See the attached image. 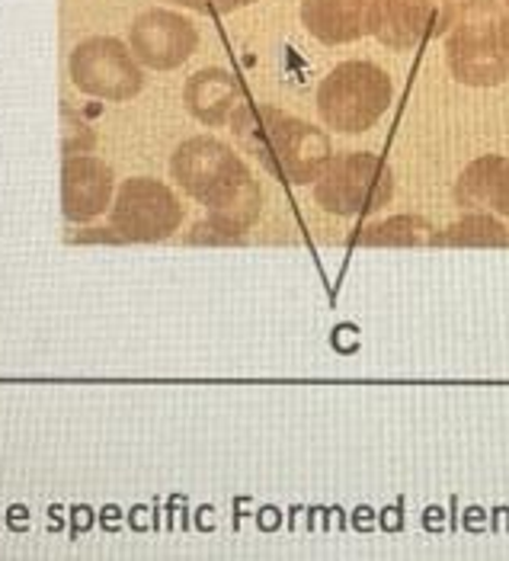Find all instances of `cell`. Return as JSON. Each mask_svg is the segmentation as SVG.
<instances>
[{
    "label": "cell",
    "mask_w": 509,
    "mask_h": 561,
    "mask_svg": "<svg viewBox=\"0 0 509 561\" xmlns=\"http://www.w3.org/2000/svg\"><path fill=\"white\" fill-rule=\"evenodd\" d=\"M176 183L209 209L189 241L206 244H238L259 216V186L247 173L244 161L215 138H189L176 148L173 161Z\"/></svg>",
    "instance_id": "obj_1"
},
{
    "label": "cell",
    "mask_w": 509,
    "mask_h": 561,
    "mask_svg": "<svg viewBox=\"0 0 509 561\" xmlns=\"http://www.w3.org/2000/svg\"><path fill=\"white\" fill-rule=\"evenodd\" d=\"M231 129L263 171L286 183H314L331 164V138L279 106L244 103L234 110Z\"/></svg>",
    "instance_id": "obj_2"
},
{
    "label": "cell",
    "mask_w": 509,
    "mask_h": 561,
    "mask_svg": "<svg viewBox=\"0 0 509 561\" xmlns=\"http://www.w3.org/2000/svg\"><path fill=\"white\" fill-rule=\"evenodd\" d=\"M507 10L500 0H462L449 33L446 58L467 87H494L509 78Z\"/></svg>",
    "instance_id": "obj_3"
},
{
    "label": "cell",
    "mask_w": 509,
    "mask_h": 561,
    "mask_svg": "<svg viewBox=\"0 0 509 561\" xmlns=\"http://www.w3.org/2000/svg\"><path fill=\"white\" fill-rule=\"evenodd\" d=\"M394 87L372 61H343L317 87V113L331 129L356 135L372 129L391 106Z\"/></svg>",
    "instance_id": "obj_4"
},
{
    "label": "cell",
    "mask_w": 509,
    "mask_h": 561,
    "mask_svg": "<svg viewBox=\"0 0 509 561\" xmlns=\"http://www.w3.org/2000/svg\"><path fill=\"white\" fill-rule=\"evenodd\" d=\"M394 176L379 154L356 151L331 158L324 173L314 180V203L334 216H372L391 203Z\"/></svg>",
    "instance_id": "obj_5"
},
{
    "label": "cell",
    "mask_w": 509,
    "mask_h": 561,
    "mask_svg": "<svg viewBox=\"0 0 509 561\" xmlns=\"http://www.w3.org/2000/svg\"><path fill=\"white\" fill-rule=\"evenodd\" d=\"M71 81L90 96L123 103L141 93L144 75L119 39L96 36L71 51Z\"/></svg>",
    "instance_id": "obj_6"
},
{
    "label": "cell",
    "mask_w": 509,
    "mask_h": 561,
    "mask_svg": "<svg viewBox=\"0 0 509 561\" xmlns=\"http://www.w3.org/2000/svg\"><path fill=\"white\" fill-rule=\"evenodd\" d=\"M109 221L113 231L126 241H164L180 228L183 209L164 183L135 176L123 183Z\"/></svg>",
    "instance_id": "obj_7"
},
{
    "label": "cell",
    "mask_w": 509,
    "mask_h": 561,
    "mask_svg": "<svg viewBox=\"0 0 509 561\" xmlns=\"http://www.w3.org/2000/svg\"><path fill=\"white\" fill-rule=\"evenodd\" d=\"M462 0H382L375 39L394 51H410L449 33Z\"/></svg>",
    "instance_id": "obj_8"
},
{
    "label": "cell",
    "mask_w": 509,
    "mask_h": 561,
    "mask_svg": "<svg viewBox=\"0 0 509 561\" xmlns=\"http://www.w3.org/2000/svg\"><path fill=\"white\" fill-rule=\"evenodd\" d=\"M128 43L141 65L154 71H173L196 51L199 33L186 16L173 10H148L131 23Z\"/></svg>",
    "instance_id": "obj_9"
},
{
    "label": "cell",
    "mask_w": 509,
    "mask_h": 561,
    "mask_svg": "<svg viewBox=\"0 0 509 561\" xmlns=\"http://www.w3.org/2000/svg\"><path fill=\"white\" fill-rule=\"evenodd\" d=\"M382 0H301L304 30L324 45H346L375 36Z\"/></svg>",
    "instance_id": "obj_10"
},
{
    "label": "cell",
    "mask_w": 509,
    "mask_h": 561,
    "mask_svg": "<svg viewBox=\"0 0 509 561\" xmlns=\"http://www.w3.org/2000/svg\"><path fill=\"white\" fill-rule=\"evenodd\" d=\"M113 196V171L96 158H68L61 176V209L68 221H93Z\"/></svg>",
    "instance_id": "obj_11"
},
{
    "label": "cell",
    "mask_w": 509,
    "mask_h": 561,
    "mask_svg": "<svg viewBox=\"0 0 509 561\" xmlns=\"http://www.w3.org/2000/svg\"><path fill=\"white\" fill-rule=\"evenodd\" d=\"M455 203L467 213H507L509 206V161L487 154L467 164V171L455 183Z\"/></svg>",
    "instance_id": "obj_12"
},
{
    "label": "cell",
    "mask_w": 509,
    "mask_h": 561,
    "mask_svg": "<svg viewBox=\"0 0 509 561\" xmlns=\"http://www.w3.org/2000/svg\"><path fill=\"white\" fill-rule=\"evenodd\" d=\"M183 100H186V110L199 123L224 126V123H231V116L238 110L241 87L234 81V75H228L224 68H203L186 81Z\"/></svg>",
    "instance_id": "obj_13"
},
{
    "label": "cell",
    "mask_w": 509,
    "mask_h": 561,
    "mask_svg": "<svg viewBox=\"0 0 509 561\" xmlns=\"http://www.w3.org/2000/svg\"><path fill=\"white\" fill-rule=\"evenodd\" d=\"M432 248H509V231L504 221L484 213H471L446 231H436Z\"/></svg>",
    "instance_id": "obj_14"
},
{
    "label": "cell",
    "mask_w": 509,
    "mask_h": 561,
    "mask_svg": "<svg viewBox=\"0 0 509 561\" xmlns=\"http://www.w3.org/2000/svg\"><path fill=\"white\" fill-rule=\"evenodd\" d=\"M432 241V231L424 218L397 216L375 221L359 231V244L366 248H424Z\"/></svg>",
    "instance_id": "obj_15"
},
{
    "label": "cell",
    "mask_w": 509,
    "mask_h": 561,
    "mask_svg": "<svg viewBox=\"0 0 509 561\" xmlns=\"http://www.w3.org/2000/svg\"><path fill=\"white\" fill-rule=\"evenodd\" d=\"M61 126H65V151H68V158H74V151L93 148V131L86 129L84 123H81L71 110L61 113Z\"/></svg>",
    "instance_id": "obj_16"
},
{
    "label": "cell",
    "mask_w": 509,
    "mask_h": 561,
    "mask_svg": "<svg viewBox=\"0 0 509 561\" xmlns=\"http://www.w3.org/2000/svg\"><path fill=\"white\" fill-rule=\"evenodd\" d=\"M256 0H212V10L218 13H234V10H241V7H251Z\"/></svg>",
    "instance_id": "obj_17"
},
{
    "label": "cell",
    "mask_w": 509,
    "mask_h": 561,
    "mask_svg": "<svg viewBox=\"0 0 509 561\" xmlns=\"http://www.w3.org/2000/svg\"><path fill=\"white\" fill-rule=\"evenodd\" d=\"M167 3H176V7H189V10H209L212 0H167Z\"/></svg>",
    "instance_id": "obj_18"
},
{
    "label": "cell",
    "mask_w": 509,
    "mask_h": 561,
    "mask_svg": "<svg viewBox=\"0 0 509 561\" xmlns=\"http://www.w3.org/2000/svg\"><path fill=\"white\" fill-rule=\"evenodd\" d=\"M504 26H507V45H509V13H507V23H504Z\"/></svg>",
    "instance_id": "obj_19"
},
{
    "label": "cell",
    "mask_w": 509,
    "mask_h": 561,
    "mask_svg": "<svg viewBox=\"0 0 509 561\" xmlns=\"http://www.w3.org/2000/svg\"><path fill=\"white\" fill-rule=\"evenodd\" d=\"M504 10H507V13H509V0H504Z\"/></svg>",
    "instance_id": "obj_20"
},
{
    "label": "cell",
    "mask_w": 509,
    "mask_h": 561,
    "mask_svg": "<svg viewBox=\"0 0 509 561\" xmlns=\"http://www.w3.org/2000/svg\"><path fill=\"white\" fill-rule=\"evenodd\" d=\"M504 216H507V218H509V206H507V213H504Z\"/></svg>",
    "instance_id": "obj_21"
}]
</instances>
